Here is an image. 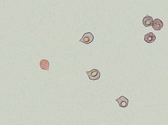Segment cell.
Listing matches in <instances>:
<instances>
[{"label": "cell", "mask_w": 168, "mask_h": 125, "mask_svg": "<svg viewBox=\"0 0 168 125\" xmlns=\"http://www.w3.org/2000/svg\"><path fill=\"white\" fill-rule=\"evenodd\" d=\"M163 23L159 19H156L153 21L152 26L155 31H160L163 28Z\"/></svg>", "instance_id": "3957f363"}, {"label": "cell", "mask_w": 168, "mask_h": 125, "mask_svg": "<svg viewBox=\"0 0 168 125\" xmlns=\"http://www.w3.org/2000/svg\"><path fill=\"white\" fill-rule=\"evenodd\" d=\"M94 38V35L92 33L90 32L86 33L83 35L82 38L79 40V41L86 44H89L93 42Z\"/></svg>", "instance_id": "7a4b0ae2"}, {"label": "cell", "mask_w": 168, "mask_h": 125, "mask_svg": "<svg viewBox=\"0 0 168 125\" xmlns=\"http://www.w3.org/2000/svg\"><path fill=\"white\" fill-rule=\"evenodd\" d=\"M116 101H117L119 104V106L122 108H126L128 106L129 100L124 96H121L118 99H116Z\"/></svg>", "instance_id": "277c9868"}, {"label": "cell", "mask_w": 168, "mask_h": 125, "mask_svg": "<svg viewBox=\"0 0 168 125\" xmlns=\"http://www.w3.org/2000/svg\"><path fill=\"white\" fill-rule=\"evenodd\" d=\"M156 39V35L152 32L149 33L145 35L144 36V40L148 43H153Z\"/></svg>", "instance_id": "5b68a950"}, {"label": "cell", "mask_w": 168, "mask_h": 125, "mask_svg": "<svg viewBox=\"0 0 168 125\" xmlns=\"http://www.w3.org/2000/svg\"><path fill=\"white\" fill-rule=\"evenodd\" d=\"M49 62L47 60L43 59L40 61V67L41 69H43V70L49 71Z\"/></svg>", "instance_id": "52a82bcc"}, {"label": "cell", "mask_w": 168, "mask_h": 125, "mask_svg": "<svg viewBox=\"0 0 168 125\" xmlns=\"http://www.w3.org/2000/svg\"><path fill=\"white\" fill-rule=\"evenodd\" d=\"M153 21V18L147 14L146 16L144 18L143 20V23L144 26L146 27L152 26Z\"/></svg>", "instance_id": "8992f818"}, {"label": "cell", "mask_w": 168, "mask_h": 125, "mask_svg": "<svg viewBox=\"0 0 168 125\" xmlns=\"http://www.w3.org/2000/svg\"><path fill=\"white\" fill-rule=\"evenodd\" d=\"M86 73L88 74L89 79L93 81L99 80L101 76V73L97 69H93L90 72L86 71Z\"/></svg>", "instance_id": "6da1fadb"}]
</instances>
